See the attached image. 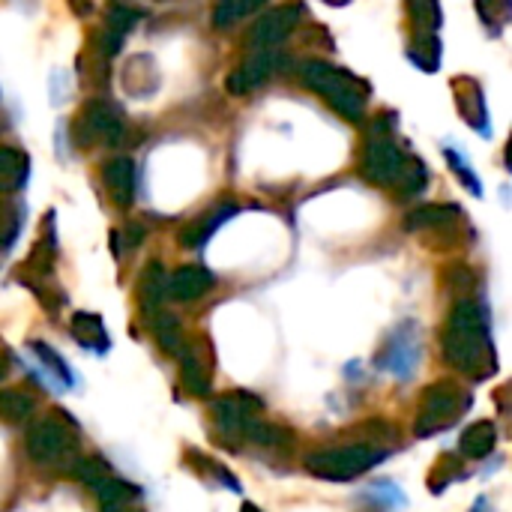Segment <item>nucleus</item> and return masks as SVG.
I'll use <instances>...</instances> for the list:
<instances>
[{"instance_id":"1","label":"nucleus","mask_w":512,"mask_h":512,"mask_svg":"<svg viewBox=\"0 0 512 512\" xmlns=\"http://www.w3.org/2000/svg\"><path fill=\"white\" fill-rule=\"evenodd\" d=\"M444 357L450 366L471 378H486L495 372L492 360V339L486 327V312L474 300H459L447 318V330L441 339Z\"/></svg>"},{"instance_id":"2","label":"nucleus","mask_w":512,"mask_h":512,"mask_svg":"<svg viewBox=\"0 0 512 512\" xmlns=\"http://www.w3.org/2000/svg\"><path fill=\"white\" fill-rule=\"evenodd\" d=\"M300 78L306 87H312L339 117L360 123L366 114V96H369V84L357 75H351L348 69H339L333 63L324 60H306L300 66Z\"/></svg>"},{"instance_id":"3","label":"nucleus","mask_w":512,"mask_h":512,"mask_svg":"<svg viewBox=\"0 0 512 512\" xmlns=\"http://www.w3.org/2000/svg\"><path fill=\"white\" fill-rule=\"evenodd\" d=\"M126 135L123 114L114 102L93 96L87 99L69 123V141L78 150H93L99 144H120Z\"/></svg>"},{"instance_id":"4","label":"nucleus","mask_w":512,"mask_h":512,"mask_svg":"<svg viewBox=\"0 0 512 512\" xmlns=\"http://www.w3.org/2000/svg\"><path fill=\"white\" fill-rule=\"evenodd\" d=\"M381 117L384 120L372 123V138H369V144L363 150L360 171L375 186H396L405 165H408V156L399 147V141L393 138V123L396 120L390 114H381Z\"/></svg>"},{"instance_id":"5","label":"nucleus","mask_w":512,"mask_h":512,"mask_svg":"<svg viewBox=\"0 0 512 512\" xmlns=\"http://www.w3.org/2000/svg\"><path fill=\"white\" fill-rule=\"evenodd\" d=\"M387 459V450L381 447H369V444H351V447H339V450H324L306 459V471L321 477V480H333V483H348L360 474H366L369 468H375L378 462Z\"/></svg>"},{"instance_id":"6","label":"nucleus","mask_w":512,"mask_h":512,"mask_svg":"<svg viewBox=\"0 0 512 512\" xmlns=\"http://www.w3.org/2000/svg\"><path fill=\"white\" fill-rule=\"evenodd\" d=\"M471 405L468 393L456 384V381H438L432 384L426 393H423V408L417 414V435H435V432H444L450 429L462 411Z\"/></svg>"},{"instance_id":"7","label":"nucleus","mask_w":512,"mask_h":512,"mask_svg":"<svg viewBox=\"0 0 512 512\" xmlns=\"http://www.w3.org/2000/svg\"><path fill=\"white\" fill-rule=\"evenodd\" d=\"M27 456L51 465V462H75L72 459V435L60 420H39L27 429Z\"/></svg>"},{"instance_id":"8","label":"nucleus","mask_w":512,"mask_h":512,"mask_svg":"<svg viewBox=\"0 0 512 512\" xmlns=\"http://www.w3.org/2000/svg\"><path fill=\"white\" fill-rule=\"evenodd\" d=\"M300 15H303L300 3H285V6H276L273 12L261 15L246 36L249 48L252 51H273L282 39L291 36V30L300 24Z\"/></svg>"},{"instance_id":"9","label":"nucleus","mask_w":512,"mask_h":512,"mask_svg":"<svg viewBox=\"0 0 512 512\" xmlns=\"http://www.w3.org/2000/svg\"><path fill=\"white\" fill-rule=\"evenodd\" d=\"M453 96H456V108L462 114V120L477 129L480 135H492V123H489V105H486V93L483 84L474 75H456L453 81Z\"/></svg>"},{"instance_id":"10","label":"nucleus","mask_w":512,"mask_h":512,"mask_svg":"<svg viewBox=\"0 0 512 512\" xmlns=\"http://www.w3.org/2000/svg\"><path fill=\"white\" fill-rule=\"evenodd\" d=\"M102 183H105V189H108V198H111L120 210L132 207V201H135V162H132L129 156H117V159L105 162V168H102Z\"/></svg>"},{"instance_id":"11","label":"nucleus","mask_w":512,"mask_h":512,"mask_svg":"<svg viewBox=\"0 0 512 512\" xmlns=\"http://www.w3.org/2000/svg\"><path fill=\"white\" fill-rule=\"evenodd\" d=\"M213 285H216V276L207 267L189 264V267H180L168 279V297L177 300V303H192V300L204 297Z\"/></svg>"},{"instance_id":"12","label":"nucleus","mask_w":512,"mask_h":512,"mask_svg":"<svg viewBox=\"0 0 512 512\" xmlns=\"http://www.w3.org/2000/svg\"><path fill=\"white\" fill-rule=\"evenodd\" d=\"M123 90L135 99H147L159 90V66L153 57L147 54H135L129 57L126 69H123Z\"/></svg>"},{"instance_id":"13","label":"nucleus","mask_w":512,"mask_h":512,"mask_svg":"<svg viewBox=\"0 0 512 512\" xmlns=\"http://www.w3.org/2000/svg\"><path fill=\"white\" fill-rule=\"evenodd\" d=\"M261 402L255 396L246 393H234V396H222L213 402V417L219 426H225V432H240L246 420L258 417Z\"/></svg>"},{"instance_id":"14","label":"nucleus","mask_w":512,"mask_h":512,"mask_svg":"<svg viewBox=\"0 0 512 512\" xmlns=\"http://www.w3.org/2000/svg\"><path fill=\"white\" fill-rule=\"evenodd\" d=\"M273 69H276V54H273V51H255V54L249 57L246 66H240L234 75H228L225 87H228L234 96H243V93H249L252 87L264 84V81L270 78Z\"/></svg>"},{"instance_id":"15","label":"nucleus","mask_w":512,"mask_h":512,"mask_svg":"<svg viewBox=\"0 0 512 512\" xmlns=\"http://www.w3.org/2000/svg\"><path fill=\"white\" fill-rule=\"evenodd\" d=\"M234 213H237V207H234V204H219L216 210H210V213H204V216H198V219L186 222V225L180 228L177 240H180L186 249H201V246L210 240V234H213L225 219H231Z\"/></svg>"},{"instance_id":"16","label":"nucleus","mask_w":512,"mask_h":512,"mask_svg":"<svg viewBox=\"0 0 512 512\" xmlns=\"http://www.w3.org/2000/svg\"><path fill=\"white\" fill-rule=\"evenodd\" d=\"M462 222V210L456 204H426L405 216L408 231H444Z\"/></svg>"},{"instance_id":"17","label":"nucleus","mask_w":512,"mask_h":512,"mask_svg":"<svg viewBox=\"0 0 512 512\" xmlns=\"http://www.w3.org/2000/svg\"><path fill=\"white\" fill-rule=\"evenodd\" d=\"M165 300H168V276H165L162 264L153 261V264H147L144 273H141V282H138V303H141L144 315L153 318L156 312H162Z\"/></svg>"},{"instance_id":"18","label":"nucleus","mask_w":512,"mask_h":512,"mask_svg":"<svg viewBox=\"0 0 512 512\" xmlns=\"http://www.w3.org/2000/svg\"><path fill=\"white\" fill-rule=\"evenodd\" d=\"M405 15L411 24V39L438 36V30L444 24V9L438 0H405Z\"/></svg>"},{"instance_id":"19","label":"nucleus","mask_w":512,"mask_h":512,"mask_svg":"<svg viewBox=\"0 0 512 512\" xmlns=\"http://www.w3.org/2000/svg\"><path fill=\"white\" fill-rule=\"evenodd\" d=\"M177 357H180V381H183V387L192 396H207L210 393V369L201 363L198 348L186 342Z\"/></svg>"},{"instance_id":"20","label":"nucleus","mask_w":512,"mask_h":512,"mask_svg":"<svg viewBox=\"0 0 512 512\" xmlns=\"http://www.w3.org/2000/svg\"><path fill=\"white\" fill-rule=\"evenodd\" d=\"M30 159L15 147H0V198L18 192L27 183Z\"/></svg>"},{"instance_id":"21","label":"nucleus","mask_w":512,"mask_h":512,"mask_svg":"<svg viewBox=\"0 0 512 512\" xmlns=\"http://www.w3.org/2000/svg\"><path fill=\"white\" fill-rule=\"evenodd\" d=\"M495 441H498L495 423H489V420H480V423H471V426L465 429L459 450H462L468 459H486V456L495 450Z\"/></svg>"},{"instance_id":"22","label":"nucleus","mask_w":512,"mask_h":512,"mask_svg":"<svg viewBox=\"0 0 512 512\" xmlns=\"http://www.w3.org/2000/svg\"><path fill=\"white\" fill-rule=\"evenodd\" d=\"M240 432H243L249 441L261 444V447H279V450H285V447L294 441L288 429H282V426H273V423H264V420H258V417L246 420Z\"/></svg>"},{"instance_id":"23","label":"nucleus","mask_w":512,"mask_h":512,"mask_svg":"<svg viewBox=\"0 0 512 512\" xmlns=\"http://www.w3.org/2000/svg\"><path fill=\"white\" fill-rule=\"evenodd\" d=\"M150 330H153L156 342L162 345V351H168V354H174V357L183 351L186 339H183V330H180L177 318H171V315H165V312H156L153 321H150Z\"/></svg>"},{"instance_id":"24","label":"nucleus","mask_w":512,"mask_h":512,"mask_svg":"<svg viewBox=\"0 0 512 512\" xmlns=\"http://www.w3.org/2000/svg\"><path fill=\"white\" fill-rule=\"evenodd\" d=\"M480 21L492 36H501L512 18V0H474Z\"/></svg>"},{"instance_id":"25","label":"nucleus","mask_w":512,"mask_h":512,"mask_svg":"<svg viewBox=\"0 0 512 512\" xmlns=\"http://www.w3.org/2000/svg\"><path fill=\"white\" fill-rule=\"evenodd\" d=\"M33 411H36V402L30 393H24V390H3L0 393V420L21 423V420L33 417Z\"/></svg>"},{"instance_id":"26","label":"nucleus","mask_w":512,"mask_h":512,"mask_svg":"<svg viewBox=\"0 0 512 512\" xmlns=\"http://www.w3.org/2000/svg\"><path fill=\"white\" fill-rule=\"evenodd\" d=\"M408 57H411V63H417L423 72H438V66H441V39H438V36L411 39Z\"/></svg>"},{"instance_id":"27","label":"nucleus","mask_w":512,"mask_h":512,"mask_svg":"<svg viewBox=\"0 0 512 512\" xmlns=\"http://www.w3.org/2000/svg\"><path fill=\"white\" fill-rule=\"evenodd\" d=\"M426 183H429L426 165H423L420 159L408 156V165H405V171H402V177H399V183H396L393 189H396L402 198H414V195H420V192L426 189Z\"/></svg>"},{"instance_id":"28","label":"nucleus","mask_w":512,"mask_h":512,"mask_svg":"<svg viewBox=\"0 0 512 512\" xmlns=\"http://www.w3.org/2000/svg\"><path fill=\"white\" fill-rule=\"evenodd\" d=\"M96 498L102 501V507H114V504H129L138 498V489L123 483V480H114V477H105L96 489Z\"/></svg>"},{"instance_id":"29","label":"nucleus","mask_w":512,"mask_h":512,"mask_svg":"<svg viewBox=\"0 0 512 512\" xmlns=\"http://www.w3.org/2000/svg\"><path fill=\"white\" fill-rule=\"evenodd\" d=\"M72 477H75L78 483L96 489V486H99L105 477H111V474H108V462H102L99 456H90V459H75V462H72Z\"/></svg>"},{"instance_id":"30","label":"nucleus","mask_w":512,"mask_h":512,"mask_svg":"<svg viewBox=\"0 0 512 512\" xmlns=\"http://www.w3.org/2000/svg\"><path fill=\"white\" fill-rule=\"evenodd\" d=\"M72 330L81 342H93L96 348H108V336H105L102 321L96 315H75Z\"/></svg>"},{"instance_id":"31","label":"nucleus","mask_w":512,"mask_h":512,"mask_svg":"<svg viewBox=\"0 0 512 512\" xmlns=\"http://www.w3.org/2000/svg\"><path fill=\"white\" fill-rule=\"evenodd\" d=\"M444 156H447V162H450V168L459 174V180L471 189V195H483V186H480V180H477V174L471 171V165H468V159L462 156V153H456L453 147H447L444 150Z\"/></svg>"},{"instance_id":"32","label":"nucleus","mask_w":512,"mask_h":512,"mask_svg":"<svg viewBox=\"0 0 512 512\" xmlns=\"http://www.w3.org/2000/svg\"><path fill=\"white\" fill-rule=\"evenodd\" d=\"M30 351L33 354H39V360H45L48 366H51V372L63 381V384H72V375H69V369H66V363L45 345V342H30Z\"/></svg>"},{"instance_id":"33","label":"nucleus","mask_w":512,"mask_h":512,"mask_svg":"<svg viewBox=\"0 0 512 512\" xmlns=\"http://www.w3.org/2000/svg\"><path fill=\"white\" fill-rule=\"evenodd\" d=\"M66 99H69V78L63 69H57V72H51V105L60 108Z\"/></svg>"},{"instance_id":"34","label":"nucleus","mask_w":512,"mask_h":512,"mask_svg":"<svg viewBox=\"0 0 512 512\" xmlns=\"http://www.w3.org/2000/svg\"><path fill=\"white\" fill-rule=\"evenodd\" d=\"M264 3H267V0H234L237 18H243V15H252V12H258V9H261Z\"/></svg>"},{"instance_id":"35","label":"nucleus","mask_w":512,"mask_h":512,"mask_svg":"<svg viewBox=\"0 0 512 512\" xmlns=\"http://www.w3.org/2000/svg\"><path fill=\"white\" fill-rule=\"evenodd\" d=\"M69 9L81 18V15H90L93 3H90V0H69Z\"/></svg>"},{"instance_id":"36","label":"nucleus","mask_w":512,"mask_h":512,"mask_svg":"<svg viewBox=\"0 0 512 512\" xmlns=\"http://www.w3.org/2000/svg\"><path fill=\"white\" fill-rule=\"evenodd\" d=\"M102 512H144L141 507H135L132 501L129 504H114V507H102Z\"/></svg>"},{"instance_id":"37","label":"nucleus","mask_w":512,"mask_h":512,"mask_svg":"<svg viewBox=\"0 0 512 512\" xmlns=\"http://www.w3.org/2000/svg\"><path fill=\"white\" fill-rule=\"evenodd\" d=\"M6 369H9V360H6V357H3V354H0V378H3V375H6Z\"/></svg>"},{"instance_id":"38","label":"nucleus","mask_w":512,"mask_h":512,"mask_svg":"<svg viewBox=\"0 0 512 512\" xmlns=\"http://www.w3.org/2000/svg\"><path fill=\"white\" fill-rule=\"evenodd\" d=\"M243 512H261V510H258V507H252V504H246V507H243Z\"/></svg>"},{"instance_id":"39","label":"nucleus","mask_w":512,"mask_h":512,"mask_svg":"<svg viewBox=\"0 0 512 512\" xmlns=\"http://www.w3.org/2000/svg\"><path fill=\"white\" fill-rule=\"evenodd\" d=\"M327 3H333V6H342V3H351V0H327Z\"/></svg>"},{"instance_id":"40","label":"nucleus","mask_w":512,"mask_h":512,"mask_svg":"<svg viewBox=\"0 0 512 512\" xmlns=\"http://www.w3.org/2000/svg\"><path fill=\"white\" fill-rule=\"evenodd\" d=\"M0 129H3V126H0Z\"/></svg>"}]
</instances>
